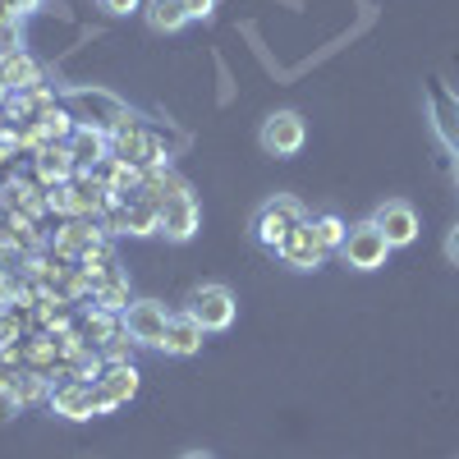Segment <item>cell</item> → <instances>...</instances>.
<instances>
[{"instance_id":"44dd1931","label":"cell","mask_w":459,"mask_h":459,"mask_svg":"<svg viewBox=\"0 0 459 459\" xmlns=\"http://www.w3.org/2000/svg\"><path fill=\"white\" fill-rule=\"evenodd\" d=\"M37 129H42V138H47V143H69L79 125H74V115H69V110H65V101H60V106H51V110L37 115Z\"/></svg>"},{"instance_id":"7a4b0ae2","label":"cell","mask_w":459,"mask_h":459,"mask_svg":"<svg viewBox=\"0 0 459 459\" xmlns=\"http://www.w3.org/2000/svg\"><path fill=\"white\" fill-rule=\"evenodd\" d=\"M60 101H65V110L74 115V125L101 129V134H110V129L129 115V106L115 97V92H106V88H69Z\"/></svg>"},{"instance_id":"2e32d148","label":"cell","mask_w":459,"mask_h":459,"mask_svg":"<svg viewBox=\"0 0 459 459\" xmlns=\"http://www.w3.org/2000/svg\"><path fill=\"white\" fill-rule=\"evenodd\" d=\"M97 386H101L110 409H120V404H129L138 395V368L134 363H106V372L97 377Z\"/></svg>"},{"instance_id":"3957f363","label":"cell","mask_w":459,"mask_h":459,"mask_svg":"<svg viewBox=\"0 0 459 459\" xmlns=\"http://www.w3.org/2000/svg\"><path fill=\"white\" fill-rule=\"evenodd\" d=\"M47 409L65 423H88V418H101V413H115L101 395L97 381H51V395H47Z\"/></svg>"},{"instance_id":"9c48e42d","label":"cell","mask_w":459,"mask_h":459,"mask_svg":"<svg viewBox=\"0 0 459 459\" xmlns=\"http://www.w3.org/2000/svg\"><path fill=\"white\" fill-rule=\"evenodd\" d=\"M106 244V230H101V221H79V216H69L60 230H56V239H51V253L60 257V262H69V266H79L92 248H101Z\"/></svg>"},{"instance_id":"30bf717a","label":"cell","mask_w":459,"mask_h":459,"mask_svg":"<svg viewBox=\"0 0 459 459\" xmlns=\"http://www.w3.org/2000/svg\"><path fill=\"white\" fill-rule=\"evenodd\" d=\"M276 257L290 266V272H317V266L331 257V248L322 244L317 225H313V221H303L299 230H290V239L276 248Z\"/></svg>"},{"instance_id":"484cf974","label":"cell","mask_w":459,"mask_h":459,"mask_svg":"<svg viewBox=\"0 0 459 459\" xmlns=\"http://www.w3.org/2000/svg\"><path fill=\"white\" fill-rule=\"evenodd\" d=\"M19 157V129H0V166Z\"/></svg>"},{"instance_id":"4fadbf2b","label":"cell","mask_w":459,"mask_h":459,"mask_svg":"<svg viewBox=\"0 0 459 459\" xmlns=\"http://www.w3.org/2000/svg\"><path fill=\"white\" fill-rule=\"evenodd\" d=\"M428 101H432V129H437V138L459 157V97L441 79H428Z\"/></svg>"},{"instance_id":"f1b7e54d","label":"cell","mask_w":459,"mask_h":459,"mask_svg":"<svg viewBox=\"0 0 459 459\" xmlns=\"http://www.w3.org/2000/svg\"><path fill=\"white\" fill-rule=\"evenodd\" d=\"M446 257H450V262L459 266V225L450 230V235H446Z\"/></svg>"},{"instance_id":"603a6c76","label":"cell","mask_w":459,"mask_h":459,"mask_svg":"<svg viewBox=\"0 0 459 459\" xmlns=\"http://www.w3.org/2000/svg\"><path fill=\"white\" fill-rule=\"evenodd\" d=\"M23 42H28V28H23V19H5V23H0V60L19 56V51H23Z\"/></svg>"},{"instance_id":"d6a6232c","label":"cell","mask_w":459,"mask_h":459,"mask_svg":"<svg viewBox=\"0 0 459 459\" xmlns=\"http://www.w3.org/2000/svg\"><path fill=\"white\" fill-rule=\"evenodd\" d=\"M5 97H10V92H5V83H0V106H5Z\"/></svg>"},{"instance_id":"5b68a950","label":"cell","mask_w":459,"mask_h":459,"mask_svg":"<svg viewBox=\"0 0 459 459\" xmlns=\"http://www.w3.org/2000/svg\"><path fill=\"white\" fill-rule=\"evenodd\" d=\"M166 322H170V308L161 299H134L129 308L120 313V326H125V335L138 344V350H161Z\"/></svg>"},{"instance_id":"4dcf8cb0","label":"cell","mask_w":459,"mask_h":459,"mask_svg":"<svg viewBox=\"0 0 459 459\" xmlns=\"http://www.w3.org/2000/svg\"><path fill=\"white\" fill-rule=\"evenodd\" d=\"M5 19H23V14L14 10V0H0V23H5Z\"/></svg>"},{"instance_id":"83f0119b","label":"cell","mask_w":459,"mask_h":459,"mask_svg":"<svg viewBox=\"0 0 459 459\" xmlns=\"http://www.w3.org/2000/svg\"><path fill=\"white\" fill-rule=\"evenodd\" d=\"M184 5H188V19H212L216 0H184Z\"/></svg>"},{"instance_id":"7402d4cb","label":"cell","mask_w":459,"mask_h":459,"mask_svg":"<svg viewBox=\"0 0 459 459\" xmlns=\"http://www.w3.org/2000/svg\"><path fill=\"white\" fill-rule=\"evenodd\" d=\"M92 303H97V308H106V313H125L129 308V281L125 276H115V281H106L97 294H92Z\"/></svg>"},{"instance_id":"8fae6325","label":"cell","mask_w":459,"mask_h":459,"mask_svg":"<svg viewBox=\"0 0 459 459\" xmlns=\"http://www.w3.org/2000/svg\"><path fill=\"white\" fill-rule=\"evenodd\" d=\"M372 225L381 230V235H386V244L391 248H409L413 239H418V212L404 203V198H391V203H381L377 212H372Z\"/></svg>"},{"instance_id":"e0dca14e","label":"cell","mask_w":459,"mask_h":459,"mask_svg":"<svg viewBox=\"0 0 459 459\" xmlns=\"http://www.w3.org/2000/svg\"><path fill=\"white\" fill-rule=\"evenodd\" d=\"M0 83H5V92H32V88L47 83V74L28 51H19L10 60H0Z\"/></svg>"},{"instance_id":"ffe728a7","label":"cell","mask_w":459,"mask_h":459,"mask_svg":"<svg viewBox=\"0 0 459 459\" xmlns=\"http://www.w3.org/2000/svg\"><path fill=\"white\" fill-rule=\"evenodd\" d=\"M79 331H83V340L92 344V350H101V344H106V340H115L125 326H120V313H106V308H97V303H92Z\"/></svg>"},{"instance_id":"6da1fadb","label":"cell","mask_w":459,"mask_h":459,"mask_svg":"<svg viewBox=\"0 0 459 459\" xmlns=\"http://www.w3.org/2000/svg\"><path fill=\"white\" fill-rule=\"evenodd\" d=\"M303 221H313L308 207H303L294 194H276V198H266V203L253 212V239H257L262 248L276 253V248L290 239V230H299Z\"/></svg>"},{"instance_id":"5bb4252c","label":"cell","mask_w":459,"mask_h":459,"mask_svg":"<svg viewBox=\"0 0 459 459\" xmlns=\"http://www.w3.org/2000/svg\"><path fill=\"white\" fill-rule=\"evenodd\" d=\"M203 326H198V317L194 313H170V322H166V335H161V350L170 354V359H194L198 350H203Z\"/></svg>"},{"instance_id":"52a82bcc","label":"cell","mask_w":459,"mask_h":459,"mask_svg":"<svg viewBox=\"0 0 459 459\" xmlns=\"http://www.w3.org/2000/svg\"><path fill=\"white\" fill-rule=\"evenodd\" d=\"M303 138H308V125H303L299 110H272L262 120V134H257L266 157H294L303 147Z\"/></svg>"},{"instance_id":"cb8c5ba5","label":"cell","mask_w":459,"mask_h":459,"mask_svg":"<svg viewBox=\"0 0 459 459\" xmlns=\"http://www.w3.org/2000/svg\"><path fill=\"white\" fill-rule=\"evenodd\" d=\"M313 225H317V235H322V244L331 248V253H340V244H344V235H350V225H344L340 216H313Z\"/></svg>"},{"instance_id":"277c9868","label":"cell","mask_w":459,"mask_h":459,"mask_svg":"<svg viewBox=\"0 0 459 459\" xmlns=\"http://www.w3.org/2000/svg\"><path fill=\"white\" fill-rule=\"evenodd\" d=\"M391 253H395V248H391L386 235L372 225V216L359 221V225H350V235H344V244H340V262L354 266V272H377V266H386Z\"/></svg>"},{"instance_id":"1f68e13d","label":"cell","mask_w":459,"mask_h":459,"mask_svg":"<svg viewBox=\"0 0 459 459\" xmlns=\"http://www.w3.org/2000/svg\"><path fill=\"white\" fill-rule=\"evenodd\" d=\"M179 459H212V455H203V450H188V455H179Z\"/></svg>"},{"instance_id":"4316f807","label":"cell","mask_w":459,"mask_h":459,"mask_svg":"<svg viewBox=\"0 0 459 459\" xmlns=\"http://www.w3.org/2000/svg\"><path fill=\"white\" fill-rule=\"evenodd\" d=\"M97 5H101L106 14H115V19H120V14H134V10L143 5V0H97Z\"/></svg>"},{"instance_id":"7c38bea8","label":"cell","mask_w":459,"mask_h":459,"mask_svg":"<svg viewBox=\"0 0 459 459\" xmlns=\"http://www.w3.org/2000/svg\"><path fill=\"white\" fill-rule=\"evenodd\" d=\"M198 225H203V212H198L194 194H179V198L161 203V230H157V235H166L170 244H188L198 235Z\"/></svg>"},{"instance_id":"9a60e30c","label":"cell","mask_w":459,"mask_h":459,"mask_svg":"<svg viewBox=\"0 0 459 459\" xmlns=\"http://www.w3.org/2000/svg\"><path fill=\"white\" fill-rule=\"evenodd\" d=\"M32 175H37V184H42V188L69 184L74 175H79V161H74L69 143H51V147L37 152V157H32Z\"/></svg>"},{"instance_id":"8992f818","label":"cell","mask_w":459,"mask_h":459,"mask_svg":"<svg viewBox=\"0 0 459 459\" xmlns=\"http://www.w3.org/2000/svg\"><path fill=\"white\" fill-rule=\"evenodd\" d=\"M188 313L198 317V326L212 335V331H230L239 317V303L235 294H230L225 285H198L194 294H188Z\"/></svg>"},{"instance_id":"d6986e66","label":"cell","mask_w":459,"mask_h":459,"mask_svg":"<svg viewBox=\"0 0 459 459\" xmlns=\"http://www.w3.org/2000/svg\"><path fill=\"white\" fill-rule=\"evenodd\" d=\"M143 19H147L152 32H179L184 23H194V19H188V5H184V0H147V5H143Z\"/></svg>"},{"instance_id":"ac0fdd59","label":"cell","mask_w":459,"mask_h":459,"mask_svg":"<svg viewBox=\"0 0 459 459\" xmlns=\"http://www.w3.org/2000/svg\"><path fill=\"white\" fill-rule=\"evenodd\" d=\"M69 152H74V161H79L83 170H97L101 161H110V134H101V129H74V138H69Z\"/></svg>"},{"instance_id":"f546056e","label":"cell","mask_w":459,"mask_h":459,"mask_svg":"<svg viewBox=\"0 0 459 459\" xmlns=\"http://www.w3.org/2000/svg\"><path fill=\"white\" fill-rule=\"evenodd\" d=\"M14 10L28 19V14H37V10H42V0H14Z\"/></svg>"},{"instance_id":"d4e9b609","label":"cell","mask_w":459,"mask_h":459,"mask_svg":"<svg viewBox=\"0 0 459 459\" xmlns=\"http://www.w3.org/2000/svg\"><path fill=\"white\" fill-rule=\"evenodd\" d=\"M134 354H138V344H134L125 331L115 335V340H106V344H101V359H106V363H134Z\"/></svg>"},{"instance_id":"ba28073f","label":"cell","mask_w":459,"mask_h":459,"mask_svg":"<svg viewBox=\"0 0 459 459\" xmlns=\"http://www.w3.org/2000/svg\"><path fill=\"white\" fill-rule=\"evenodd\" d=\"M101 230L106 235H134V239H147V235H157L161 230V212L152 207L147 198H129V203H120V207H110L106 216H101Z\"/></svg>"}]
</instances>
